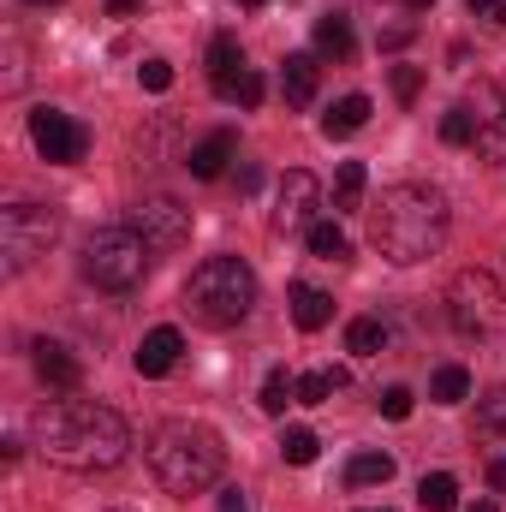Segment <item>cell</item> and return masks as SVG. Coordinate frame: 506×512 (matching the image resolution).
Returning <instances> with one entry per match:
<instances>
[{
    "label": "cell",
    "mask_w": 506,
    "mask_h": 512,
    "mask_svg": "<svg viewBox=\"0 0 506 512\" xmlns=\"http://www.w3.org/2000/svg\"><path fill=\"white\" fill-rule=\"evenodd\" d=\"M30 447L60 471H114L131 453V429L114 405L96 399H48L30 417Z\"/></svg>",
    "instance_id": "cell-1"
},
{
    "label": "cell",
    "mask_w": 506,
    "mask_h": 512,
    "mask_svg": "<svg viewBox=\"0 0 506 512\" xmlns=\"http://www.w3.org/2000/svg\"><path fill=\"white\" fill-rule=\"evenodd\" d=\"M441 239H447V197L435 185H387L370 209V245L399 268L429 262Z\"/></svg>",
    "instance_id": "cell-2"
},
{
    "label": "cell",
    "mask_w": 506,
    "mask_h": 512,
    "mask_svg": "<svg viewBox=\"0 0 506 512\" xmlns=\"http://www.w3.org/2000/svg\"><path fill=\"white\" fill-rule=\"evenodd\" d=\"M221 465H227V447H221V435L203 429V423H167V429H155V441H149V471H155V483H161L167 495H179V501L215 489V483H221Z\"/></svg>",
    "instance_id": "cell-3"
},
{
    "label": "cell",
    "mask_w": 506,
    "mask_h": 512,
    "mask_svg": "<svg viewBox=\"0 0 506 512\" xmlns=\"http://www.w3.org/2000/svg\"><path fill=\"white\" fill-rule=\"evenodd\" d=\"M256 304V274L245 256H209L191 280H185V310L203 328H239Z\"/></svg>",
    "instance_id": "cell-4"
},
{
    "label": "cell",
    "mask_w": 506,
    "mask_h": 512,
    "mask_svg": "<svg viewBox=\"0 0 506 512\" xmlns=\"http://www.w3.org/2000/svg\"><path fill=\"white\" fill-rule=\"evenodd\" d=\"M149 245L131 233V227H102V233H90V245H84V280H96L102 292H131L143 274H149Z\"/></svg>",
    "instance_id": "cell-5"
},
{
    "label": "cell",
    "mask_w": 506,
    "mask_h": 512,
    "mask_svg": "<svg viewBox=\"0 0 506 512\" xmlns=\"http://www.w3.org/2000/svg\"><path fill=\"white\" fill-rule=\"evenodd\" d=\"M60 239V215L42 209V203H12L0 215V256H6V274H30L48 245Z\"/></svg>",
    "instance_id": "cell-6"
},
{
    "label": "cell",
    "mask_w": 506,
    "mask_h": 512,
    "mask_svg": "<svg viewBox=\"0 0 506 512\" xmlns=\"http://www.w3.org/2000/svg\"><path fill=\"white\" fill-rule=\"evenodd\" d=\"M447 316H453V328L459 334H495L506 316V292L495 274H483V268H465V274H453V286H447Z\"/></svg>",
    "instance_id": "cell-7"
},
{
    "label": "cell",
    "mask_w": 506,
    "mask_h": 512,
    "mask_svg": "<svg viewBox=\"0 0 506 512\" xmlns=\"http://www.w3.org/2000/svg\"><path fill=\"white\" fill-rule=\"evenodd\" d=\"M126 227L149 245V251H179V245H191V209H179L173 197H143V203H131Z\"/></svg>",
    "instance_id": "cell-8"
},
{
    "label": "cell",
    "mask_w": 506,
    "mask_h": 512,
    "mask_svg": "<svg viewBox=\"0 0 506 512\" xmlns=\"http://www.w3.org/2000/svg\"><path fill=\"white\" fill-rule=\"evenodd\" d=\"M30 143H36V155H42V161L72 167V161H84L90 131L78 126L72 114H60V108H36V114H30Z\"/></svg>",
    "instance_id": "cell-9"
},
{
    "label": "cell",
    "mask_w": 506,
    "mask_h": 512,
    "mask_svg": "<svg viewBox=\"0 0 506 512\" xmlns=\"http://www.w3.org/2000/svg\"><path fill=\"white\" fill-rule=\"evenodd\" d=\"M465 108H471V120H477V155L483 161H506V96L501 84H477L471 96H465Z\"/></svg>",
    "instance_id": "cell-10"
},
{
    "label": "cell",
    "mask_w": 506,
    "mask_h": 512,
    "mask_svg": "<svg viewBox=\"0 0 506 512\" xmlns=\"http://www.w3.org/2000/svg\"><path fill=\"white\" fill-rule=\"evenodd\" d=\"M316 209H322V185L304 173V167H292L286 179H280V203H274V233H310L316 227Z\"/></svg>",
    "instance_id": "cell-11"
},
{
    "label": "cell",
    "mask_w": 506,
    "mask_h": 512,
    "mask_svg": "<svg viewBox=\"0 0 506 512\" xmlns=\"http://www.w3.org/2000/svg\"><path fill=\"white\" fill-rule=\"evenodd\" d=\"M245 72H251V66H245V48H239V36H227V30H221V36L209 42V84H215V96L227 102V96H233V84H239Z\"/></svg>",
    "instance_id": "cell-12"
},
{
    "label": "cell",
    "mask_w": 506,
    "mask_h": 512,
    "mask_svg": "<svg viewBox=\"0 0 506 512\" xmlns=\"http://www.w3.org/2000/svg\"><path fill=\"white\" fill-rule=\"evenodd\" d=\"M36 376L48 387H60V393H72V387L84 382V364H78L60 340H36Z\"/></svg>",
    "instance_id": "cell-13"
},
{
    "label": "cell",
    "mask_w": 506,
    "mask_h": 512,
    "mask_svg": "<svg viewBox=\"0 0 506 512\" xmlns=\"http://www.w3.org/2000/svg\"><path fill=\"white\" fill-rule=\"evenodd\" d=\"M233 155H239V137H233V131H209V137L185 155V167H191V179H221Z\"/></svg>",
    "instance_id": "cell-14"
},
{
    "label": "cell",
    "mask_w": 506,
    "mask_h": 512,
    "mask_svg": "<svg viewBox=\"0 0 506 512\" xmlns=\"http://www.w3.org/2000/svg\"><path fill=\"white\" fill-rule=\"evenodd\" d=\"M179 352H185V340H179V328H155V334H143V346H137V376H167L173 364H179Z\"/></svg>",
    "instance_id": "cell-15"
},
{
    "label": "cell",
    "mask_w": 506,
    "mask_h": 512,
    "mask_svg": "<svg viewBox=\"0 0 506 512\" xmlns=\"http://www.w3.org/2000/svg\"><path fill=\"white\" fill-rule=\"evenodd\" d=\"M292 322H298L304 334H316V328H328V322H334V298H328L322 286H310V280H298V286H292Z\"/></svg>",
    "instance_id": "cell-16"
},
{
    "label": "cell",
    "mask_w": 506,
    "mask_h": 512,
    "mask_svg": "<svg viewBox=\"0 0 506 512\" xmlns=\"http://www.w3.org/2000/svg\"><path fill=\"white\" fill-rule=\"evenodd\" d=\"M316 48H322L328 60H352V54H358L352 18H346V12H328V18H316Z\"/></svg>",
    "instance_id": "cell-17"
},
{
    "label": "cell",
    "mask_w": 506,
    "mask_h": 512,
    "mask_svg": "<svg viewBox=\"0 0 506 512\" xmlns=\"http://www.w3.org/2000/svg\"><path fill=\"white\" fill-rule=\"evenodd\" d=\"M280 84H286V102H292V108H310V102H316V60H310V54H286Z\"/></svg>",
    "instance_id": "cell-18"
},
{
    "label": "cell",
    "mask_w": 506,
    "mask_h": 512,
    "mask_svg": "<svg viewBox=\"0 0 506 512\" xmlns=\"http://www.w3.org/2000/svg\"><path fill=\"white\" fill-rule=\"evenodd\" d=\"M370 126V96H340L328 114H322V131L328 137H352V131Z\"/></svg>",
    "instance_id": "cell-19"
},
{
    "label": "cell",
    "mask_w": 506,
    "mask_h": 512,
    "mask_svg": "<svg viewBox=\"0 0 506 512\" xmlns=\"http://www.w3.org/2000/svg\"><path fill=\"white\" fill-rule=\"evenodd\" d=\"M429 399H435V405H465V399H471V370H465V364H441L435 382H429Z\"/></svg>",
    "instance_id": "cell-20"
},
{
    "label": "cell",
    "mask_w": 506,
    "mask_h": 512,
    "mask_svg": "<svg viewBox=\"0 0 506 512\" xmlns=\"http://www.w3.org/2000/svg\"><path fill=\"white\" fill-rule=\"evenodd\" d=\"M364 185H370L364 161H340V173H334V209H358L364 203Z\"/></svg>",
    "instance_id": "cell-21"
},
{
    "label": "cell",
    "mask_w": 506,
    "mask_h": 512,
    "mask_svg": "<svg viewBox=\"0 0 506 512\" xmlns=\"http://www.w3.org/2000/svg\"><path fill=\"white\" fill-rule=\"evenodd\" d=\"M387 477H393V453H358L346 465V483L352 489H370V483H387Z\"/></svg>",
    "instance_id": "cell-22"
},
{
    "label": "cell",
    "mask_w": 506,
    "mask_h": 512,
    "mask_svg": "<svg viewBox=\"0 0 506 512\" xmlns=\"http://www.w3.org/2000/svg\"><path fill=\"white\" fill-rule=\"evenodd\" d=\"M417 501H423V512H453L459 507V483H453L447 471H435V477L417 483Z\"/></svg>",
    "instance_id": "cell-23"
},
{
    "label": "cell",
    "mask_w": 506,
    "mask_h": 512,
    "mask_svg": "<svg viewBox=\"0 0 506 512\" xmlns=\"http://www.w3.org/2000/svg\"><path fill=\"white\" fill-rule=\"evenodd\" d=\"M340 387H346V370H310V376L298 382V405H328Z\"/></svg>",
    "instance_id": "cell-24"
},
{
    "label": "cell",
    "mask_w": 506,
    "mask_h": 512,
    "mask_svg": "<svg viewBox=\"0 0 506 512\" xmlns=\"http://www.w3.org/2000/svg\"><path fill=\"white\" fill-rule=\"evenodd\" d=\"M387 346V328H381L376 316H358L352 328H346V352H358V358H370V352H381Z\"/></svg>",
    "instance_id": "cell-25"
},
{
    "label": "cell",
    "mask_w": 506,
    "mask_h": 512,
    "mask_svg": "<svg viewBox=\"0 0 506 512\" xmlns=\"http://www.w3.org/2000/svg\"><path fill=\"white\" fill-rule=\"evenodd\" d=\"M441 143H453V149H471V143H477V120H471V108H465V102L441 114Z\"/></svg>",
    "instance_id": "cell-26"
},
{
    "label": "cell",
    "mask_w": 506,
    "mask_h": 512,
    "mask_svg": "<svg viewBox=\"0 0 506 512\" xmlns=\"http://www.w3.org/2000/svg\"><path fill=\"white\" fill-rule=\"evenodd\" d=\"M304 239H310V251L322 256V262H340V256L352 251V245H346V233H340L334 221H316V227H310Z\"/></svg>",
    "instance_id": "cell-27"
},
{
    "label": "cell",
    "mask_w": 506,
    "mask_h": 512,
    "mask_svg": "<svg viewBox=\"0 0 506 512\" xmlns=\"http://www.w3.org/2000/svg\"><path fill=\"white\" fill-rule=\"evenodd\" d=\"M316 453H322V441H316L310 429H286V435H280V459H286V465H316Z\"/></svg>",
    "instance_id": "cell-28"
},
{
    "label": "cell",
    "mask_w": 506,
    "mask_h": 512,
    "mask_svg": "<svg viewBox=\"0 0 506 512\" xmlns=\"http://www.w3.org/2000/svg\"><path fill=\"white\" fill-rule=\"evenodd\" d=\"M292 399H298V382H292L286 370H268V382H262V411H268V417H280Z\"/></svg>",
    "instance_id": "cell-29"
},
{
    "label": "cell",
    "mask_w": 506,
    "mask_h": 512,
    "mask_svg": "<svg viewBox=\"0 0 506 512\" xmlns=\"http://www.w3.org/2000/svg\"><path fill=\"white\" fill-rule=\"evenodd\" d=\"M477 429L495 435V441H506V387H495V393L477 405Z\"/></svg>",
    "instance_id": "cell-30"
},
{
    "label": "cell",
    "mask_w": 506,
    "mask_h": 512,
    "mask_svg": "<svg viewBox=\"0 0 506 512\" xmlns=\"http://www.w3.org/2000/svg\"><path fill=\"white\" fill-rule=\"evenodd\" d=\"M417 90H423V72H417V66H393V96H399L405 108L417 102Z\"/></svg>",
    "instance_id": "cell-31"
},
{
    "label": "cell",
    "mask_w": 506,
    "mask_h": 512,
    "mask_svg": "<svg viewBox=\"0 0 506 512\" xmlns=\"http://www.w3.org/2000/svg\"><path fill=\"white\" fill-rule=\"evenodd\" d=\"M381 417L405 423V417H411V387H387V393H381Z\"/></svg>",
    "instance_id": "cell-32"
},
{
    "label": "cell",
    "mask_w": 506,
    "mask_h": 512,
    "mask_svg": "<svg viewBox=\"0 0 506 512\" xmlns=\"http://www.w3.org/2000/svg\"><path fill=\"white\" fill-rule=\"evenodd\" d=\"M137 78H143V90H167V84H173V66H167V60H143Z\"/></svg>",
    "instance_id": "cell-33"
},
{
    "label": "cell",
    "mask_w": 506,
    "mask_h": 512,
    "mask_svg": "<svg viewBox=\"0 0 506 512\" xmlns=\"http://www.w3.org/2000/svg\"><path fill=\"white\" fill-rule=\"evenodd\" d=\"M227 102H239V108H256V102H262V78H256V72H245V78L233 84V96H227Z\"/></svg>",
    "instance_id": "cell-34"
},
{
    "label": "cell",
    "mask_w": 506,
    "mask_h": 512,
    "mask_svg": "<svg viewBox=\"0 0 506 512\" xmlns=\"http://www.w3.org/2000/svg\"><path fill=\"white\" fill-rule=\"evenodd\" d=\"M221 512H251V501H245V489H221Z\"/></svg>",
    "instance_id": "cell-35"
},
{
    "label": "cell",
    "mask_w": 506,
    "mask_h": 512,
    "mask_svg": "<svg viewBox=\"0 0 506 512\" xmlns=\"http://www.w3.org/2000/svg\"><path fill=\"white\" fill-rule=\"evenodd\" d=\"M465 6H471V18H495L506 0H465Z\"/></svg>",
    "instance_id": "cell-36"
},
{
    "label": "cell",
    "mask_w": 506,
    "mask_h": 512,
    "mask_svg": "<svg viewBox=\"0 0 506 512\" xmlns=\"http://www.w3.org/2000/svg\"><path fill=\"white\" fill-rule=\"evenodd\" d=\"M108 12L114 18H131V12H143V0H108Z\"/></svg>",
    "instance_id": "cell-37"
},
{
    "label": "cell",
    "mask_w": 506,
    "mask_h": 512,
    "mask_svg": "<svg viewBox=\"0 0 506 512\" xmlns=\"http://www.w3.org/2000/svg\"><path fill=\"white\" fill-rule=\"evenodd\" d=\"M489 483H495V489L506 495V459H495V465H489Z\"/></svg>",
    "instance_id": "cell-38"
},
{
    "label": "cell",
    "mask_w": 506,
    "mask_h": 512,
    "mask_svg": "<svg viewBox=\"0 0 506 512\" xmlns=\"http://www.w3.org/2000/svg\"><path fill=\"white\" fill-rule=\"evenodd\" d=\"M471 512H501V507H495V501H477V507H471Z\"/></svg>",
    "instance_id": "cell-39"
},
{
    "label": "cell",
    "mask_w": 506,
    "mask_h": 512,
    "mask_svg": "<svg viewBox=\"0 0 506 512\" xmlns=\"http://www.w3.org/2000/svg\"><path fill=\"white\" fill-rule=\"evenodd\" d=\"M30 6H60V0H30Z\"/></svg>",
    "instance_id": "cell-40"
},
{
    "label": "cell",
    "mask_w": 506,
    "mask_h": 512,
    "mask_svg": "<svg viewBox=\"0 0 506 512\" xmlns=\"http://www.w3.org/2000/svg\"><path fill=\"white\" fill-rule=\"evenodd\" d=\"M239 6H268V0H239Z\"/></svg>",
    "instance_id": "cell-41"
},
{
    "label": "cell",
    "mask_w": 506,
    "mask_h": 512,
    "mask_svg": "<svg viewBox=\"0 0 506 512\" xmlns=\"http://www.w3.org/2000/svg\"><path fill=\"white\" fill-rule=\"evenodd\" d=\"M405 6H429V0H405Z\"/></svg>",
    "instance_id": "cell-42"
},
{
    "label": "cell",
    "mask_w": 506,
    "mask_h": 512,
    "mask_svg": "<svg viewBox=\"0 0 506 512\" xmlns=\"http://www.w3.org/2000/svg\"><path fill=\"white\" fill-rule=\"evenodd\" d=\"M376 512H387V507H376Z\"/></svg>",
    "instance_id": "cell-43"
}]
</instances>
